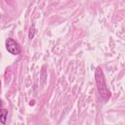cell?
Returning <instances> with one entry per match:
<instances>
[{
  "mask_svg": "<svg viewBox=\"0 0 125 125\" xmlns=\"http://www.w3.org/2000/svg\"><path fill=\"white\" fill-rule=\"evenodd\" d=\"M7 115H8V110L5 108L0 109V122L2 124L6 123V119H7Z\"/></svg>",
  "mask_w": 125,
  "mask_h": 125,
  "instance_id": "obj_3",
  "label": "cell"
},
{
  "mask_svg": "<svg viewBox=\"0 0 125 125\" xmlns=\"http://www.w3.org/2000/svg\"><path fill=\"white\" fill-rule=\"evenodd\" d=\"M95 80L97 84V89L100 94V97L103 101H107L110 98V91L108 90L106 83H105V78L103 72V69L98 66L95 70Z\"/></svg>",
  "mask_w": 125,
  "mask_h": 125,
  "instance_id": "obj_1",
  "label": "cell"
},
{
  "mask_svg": "<svg viewBox=\"0 0 125 125\" xmlns=\"http://www.w3.org/2000/svg\"><path fill=\"white\" fill-rule=\"evenodd\" d=\"M0 87H1V81H0Z\"/></svg>",
  "mask_w": 125,
  "mask_h": 125,
  "instance_id": "obj_6",
  "label": "cell"
},
{
  "mask_svg": "<svg viewBox=\"0 0 125 125\" xmlns=\"http://www.w3.org/2000/svg\"><path fill=\"white\" fill-rule=\"evenodd\" d=\"M3 108V103H2V101L0 100V109H2Z\"/></svg>",
  "mask_w": 125,
  "mask_h": 125,
  "instance_id": "obj_5",
  "label": "cell"
},
{
  "mask_svg": "<svg viewBox=\"0 0 125 125\" xmlns=\"http://www.w3.org/2000/svg\"><path fill=\"white\" fill-rule=\"evenodd\" d=\"M34 33H35V26L34 24H32L29 28V32H28V38L29 39H32L33 36H34Z\"/></svg>",
  "mask_w": 125,
  "mask_h": 125,
  "instance_id": "obj_4",
  "label": "cell"
},
{
  "mask_svg": "<svg viewBox=\"0 0 125 125\" xmlns=\"http://www.w3.org/2000/svg\"><path fill=\"white\" fill-rule=\"evenodd\" d=\"M5 47H6V50H7L10 54L15 55V56L19 55V54L21 52V48L20 44H19L17 41H15L13 38H8V39L6 40V42H5Z\"/></svg>",
  "mask_w": 125,
  "mask_h": 125,
  "instance_id": "obj_2",
  "label": "cell"
}]
</instances>
